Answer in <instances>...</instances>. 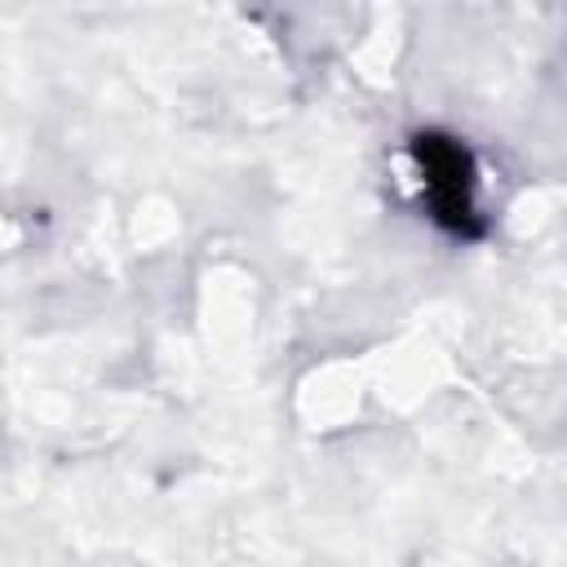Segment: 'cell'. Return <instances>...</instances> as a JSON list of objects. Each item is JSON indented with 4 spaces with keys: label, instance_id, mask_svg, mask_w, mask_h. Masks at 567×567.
<instances>
[{
    "label": "cell",
    "instance_id": "obj_1",
    "mask_svg": "<svg viewBox=\"0 0 567 567\" xmlns=\"http://www.w3.org/2000/svg\"><path fill=\"white\" fill-rule=\"evenodd\" d=\"M416 155H421V168H425L430 186L439 190L434 195L439 217H465L470 213V164H465V151L452 146V142H439V137H421Z\"/></svg>",
    "mask_w": 567,
    "mask_h": 567
}]
</instances>
